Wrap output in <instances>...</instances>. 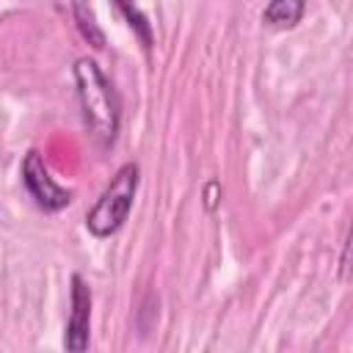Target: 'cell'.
Returning a JSON list of instances; mask_svg holds the SVG:
<instances>
[{
    "label": "cell",
    "instance_id": "obj_1",
    "mask_svg": "<svg viewBox=\"0 0 353 353\" xmlns=\"http://www.w3.org/2000/svg\"><path fill=\"white\" fill-rule=\"evenodd\" d=\"M72 80H74V94H77V105H80L85 132L97 143V149L108 152L116 143L119 127H121L119 94H116L110 77L105 74V69L91 55L74 58Z\"/></svg>",
    "mask_w": 353,
    "mask_h": 353
},
{
    "label": "cell",
    "instance_id": "obj_2",
    "mask_svg": "<svg viewBox=\"0 0 353 353\" xmlns=\"http://www.w3.org/2000/svg\"><path fill=\"white\" fill-rule=\"evenodd\" d=\"M141 185V165L138 163H124L119 165V171L113 174V179L108 182V188L102 190V196L97 199V204L85 212V229L97 237H113L130 218L135 193Z\"/></svg>",
    "mask_w": 353,
    "mask_h": 353
},
{
    "label": "cell",
    "instance_id": "obj_4",
    "mask_svg": "<svg viewBox=\"0 0 353 353\" xmlns=\"http://www.w3.org/2000/svg\"><path fill=\"white\" fill-rule=\"evenodd\" d=\"M91 287L88 281L74 273L72 276V292H69V320L63 328V347L72 353L88 350L91 342Z\"/></svg>",
    "mask_w": 353,
    "mask_h": 353
},
{
    "label": "cell",
    "instance_id": "obj_5",
    "mask_svg": "<svg viewBox=\"0 0 353 353\" xmlns=\"http://www.w3.org/2000/svg\"><path fill=\"white\" fill-rule=\"evenodd\" d=\"M306 14V0H268L262 25L273 30H292Z\"/></svg>",
    "mask_w": 353,
    "mask_h": 353
},
{
    "label": "cell",
    "instance_id": "obj_6",
    "mask_svg": "<svg viewBox=\"0 0 353 353\" xmlns=\"http://www.w3.org/2000/svg\"><path fill=\"white\" fill-rule=\"evenodd\" d=\"M72 14H74V22H77V30L83 33V39L91 47L102 50L105 47V33H102V28L97 22V14H94L91 3L88 0H72Z\"/></svg>",
    "mask_w": 353,
    "mask_h": 353
},
{
    "label": "cell",
    "instance_id": "obj_7",
    "mask_svg": "<svg viewBox=\"0 0 353 353\" xmlns=\"http://www.w3.org/2000/svg\"><path fill=\"white\" fill-rule=\"evenodd\" d=\"M119 3V8L127 14V19H130V28H135V33L141 36V41H143V47L149 50L152 47V28H149V22H146V17L135 8V6H130V0H116Z\"/></svg>",
    "mask_w": 353,
    "mask_h": 353
},
{
    "label": "cell",
    "instance_id": "obj_3",
    "mask_svg": "<svg viewBox=\"0 0 353 353\" xmlns=\"http://www.w3.org/2000/svg\"><path fill=\"white\" fill-rule=\"evenodd\" d=\"M19 174H22V185H25L28 196L33 199V204H36L39 210H44V212H61V210H66V207L72 204L74 193L52 179V174H50L44 157H41L36 149H30V152L22 157Z\"/></svg>",
    "mask_w": 353,
    "mask_h": 353
}]
</instances>
